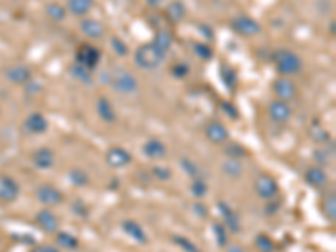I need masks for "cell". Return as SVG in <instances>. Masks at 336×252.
Instances as JSON below:
<instances>
[{
  "mask_svg": "<svg viewBox=\"0 0 336 252\" xmlns=\"http://www.w3.org/2000/svg\"><path fill=\"white\" fill-rule=\"evenodd\" d=\"M165 56H167L165 52H161L153 42H150V44H143L137 49L135 63H137L138 67L145 71H155L163 64Z\"/></svg>",
  "mask_w": 336,
  "mask_h": 252,
  "instance_id": "cell-1",
  "label": "cell"
},
{
  "mask_svg": "<svg viewBox=\"0 0 336 252\" xmlns=\"http://www.w3.org/2000/svg\"><path fill=\"white\" fill-rule=\"evenodd\" d=\"M109 84L119 94H135L139 89L138 79L130 71L123 69V67H115L111 71V74H109Z\"/></svg>",
  "mask_w": 336,
  "mask_h": 252,
  "instance_id": "cell-2",
  "label": "cell"
},
{
  "mask_svg": "<svg viewBox=\"0 0 336 252\" xmlns=\"http://www.w3.org/2000/svg\"><path fill=\"white\" fill-rule=\"evenodd\" d=\"M274 63L281 76H296L303 69V61L296 52L289 51V49H279L274 54Z\"/></svg>",
  "mask_w": 336,
  "mask_h": 252,
  "instance_id": "cell-3",
  "label": "cell"
},
{
  "mask_svg": "<svg viewBox=\"0 0 336 252\" xmlns=\"http://www.w3.org/2000/svg\"><path fill=\"white\" fill-rule=\"evenodd\" d=\"M99 59H101V52L98 47H94L91 44H81L76 52V61L78 64H81V66L88 67L89 71L93 69V67H96L98 64H99Z\"/></svg>",
  "mask_w": 336,
  "mask_h": 252,
  "instance_id": "cell-4",
  "label": "cell"
},
{
  "mask_svg": "<svg viewBox=\"0 0 336 252\" xmlns=\"http://www.w3.org/2000/svg\"><path fill=\"white\" fill-rule=\"evenodd\" d=\"M230 25H232V29L236 30L237 34H240V36H257L260 30H262L259 22L251 17H247V15L234 17Z\"/></svg>",
  "mask_w": 336,
  "mask_h": 252,
  "instance_id": "cell-5",
  "label": "cell"
},
{
  "mask_svg": "<svg viewBox=\"0 0 336 252\" xmlns=\"http://www.w3.org/2000/svg\"><path fill=\"white\" fill-rule=\"evenodd\" d=\"M273 89L276 93V96H277L281 101H291V99H294L297 96V89H296V84H294L291 79L288 78H279L276 79L274 84H273Z\"/></svg>",
  "mask_w": 336,
  "mask_h": 252,
  "instance_id": "cell-6",
  "label": "cell"
},
{
  "mask_svg": "<svg viewBox=\"0 0 336 252\" xmlns=\"http://www.w3.org/2000/svg\"><path fill=\"white\" fill-rule=\"evenodd\" d=\"M256 187V192L260 198H266V200H271L277 195V183L273 177L269 175H260L257 177V180L254 183Z\"/></svg>",
  "mask_w": 336,
  "mask_h": 252,
  "instance_id": "cell-7",
  "label": "cell"
},
{
  "mask_svg": "<svg viewBox=\"0 0 336 252\" xmlns=\"http://www.w3.org/2000/svg\"><path fill=\"white\" fill-rule=\"evenodd\" d=\"M267 113H269L271 120L276 121V123H286V121L291 118V108L289 105L286 101H281V99H276L269 105V109H267Z\"/></svg>",
  "mask_w": 336,
  "mask_h": 252,
  "instance_id": "cell-8",
  "label": "cell"
},
{
  "mask_svg": "<svg viewBox=\"0 0 336 252\" xmlns=\"http://www.w3.org/2000/svg\"><path fill=\"white\" fill-rule=\"evenodd\" d=\"M131 162V155L130 151H126L124 148H111L106 153V163L113 168H123Z\"/></svg>",
  "mask_w": 336,
  "mask_h": 252,
  "instance_id": "cell-9",
  "label": "cell"
},
{
  "mask_svg": "<svg viewBox=\"0 0 336 252\" xmlns=\"http://www.w3.org/2000/svg\"><path fill=\"white\" fill-rule=\"evenodd\" d=\"M37 198L42 202L44 205L51 207V205H58L62 202V195L58 189H54L52 185H42L37 189Z\"/></svg>",
  "mask_w": 336,
  "mask_h": 252,
  "instance_id": "cell-10",
  "label": "cell"
},
{
  "mask_svg": "<svg viewBox=\"0 0 336 252\" xmlns=\"http://www.w3.org/2000/svg\"><path fill=\"white\" fill-rule=\"evenodd\" d=\"M205 135L207 138H209L212 143H225V141L229 140V131L227 128H225L222 123H218V121H212V123L207 125L205 128Z\"/></svg>",
  "mask_w": 336,
  "mask_h": 252,
  "instance_id": "cell-11",
  "label": "cell"
},
{
  "mask_svg": "<svg viewBox=\"0 0 336 252\" xmlns=\"http://www.w3.org/2000/svg\"><path fill=\"white\" fill-rule=\"evenodd\" d=\"M81 30L89 39H101L104 36V25L96 19H82Z\"/></svg>",
  "mask_w": 336,
  "mask_h": 252,
  "instance_id": "cell-12",
  "label": "cell"
},
{
  "mask_svg": "<svg viewBox=\"0 0 336 252\" xmlns=\"http://www.w3.org/2000/svg\"><path fill=\"white\" fill-rule=\"evenodd\" d=\"M143 153L148 156V158L161 160V158H165V156H167V147H165L160 140L152 138V140H148L145 145H143Z\"/></svg>",
  "mask_w": 336,
  "mask_h": 252,
  "instance_id": "cell-13",
  "label": "cell"
},
{
  "mask_svg": "<svg viewBox=\"0 0 336 252\" xmlns=\"http://www.w3.org/2000/svg\"><path fill=\"white\" fill-rule=\"evenodd\" d=\"M96 109H98L99 118L104 121V123H115L116 121V111H115V108H113L111 101H109L106 96H101L99 99H98Z\"/></svg>",
  "mask_w": 336,
  "mask_h": 252,
  "instance_id": "cell-14",
  "label": "cell"
},
{
  "mask_svg": "<svg viewBox=\"0 0 336 252\" xmlns=\"http://www.w3.org/2000/svg\"><path fill=\"white\" fill-rule=\"evenodd\" d=\"M37 224H39V227L42 229V231H46L47 234L56 232L59 227L58 217H56L51 210H42V212L37 213Z\"/></svg>",
  "mask_w": 336,
  "mask_h": 252,
  "instance_id": "cell-15",
  "label": "cell"
},
{
  "mask_svg": "<svg viewBox=\"0 0 336 252\" xmlns=\"http://www.w3.org/2000/svg\"><path fill=\"white\" fill-rule=\"evenodd\" d=\"M25 126H27V129L31 133H36V135H39V133L47 131L49 123H47V120L40 113H32L31 116L27 118V121H25Z\"/></svg>",
  "mask_w": 336,
  "mask_h": 252,
  "instance_id": "cell-16",
  "label": "cell"
},
{
  "mask_svg": "<svg viewBox=\"0 0 336 252\" xmlns=\"http://www.w3.org/2000/svg\"><path fill=\"white\" fill-rule=\"evenodd\" d=\"M306 182L309 183V185L316 187V189H319V187H324L328 182V177L326 173L323 171V168L319 167H311L308 171H306Z\"/></svg>",
  "mask_w": 336,
  "mask_h": 252,
  "instance_id": "cell-17",
  "label": "cell"
},
{
  "mask_svg": "<svg viewBox=\"0 0 336 252\" xmlns=\"http://www.w3.org/2000/svg\"><path fill=\"white\" fill-rule=\"evenodd\" d=\"M54 162H56V156L49 148H40V150H37L36 155H34V163L39 168H42V170L52 168Z\"/></svg>",
  "mask_w": 336,
  "mask_h": 252,
  "instance_id": "cell-18",
  "label": "cell"
},
{
  "mask_svg": "<svg viewBox=\"0 0 336 252\" xmlns=\"http://www.w3.org/2000/svg\"><path fill=\"white\" fill-rule=\"evenodd\" d=\"M93 9V0H69L67 2V10L78 17H84L89 10Z\"/></svg>",
  "mask_w": 336,
  "mask_h": 252,
  "instance_id": "cell-19",
  "label": "cell"
},
{
  "mask_svg": "<svg viewBox=\"0 0 336 252\" xmlns=\"http://www.w3.org/2000/svg\"><path fill=\"white\" fill-rule=\"evenodd\" d=\"M123 231L126 232L131 239L137 240V242H146L145 231H143L141 225L137 224L135 220H124V222H123Z\"/></svg>",
  "mask_w": 336,
  "mask_h": 252,
  "instance_id": "cell-20",
  "label": "cell"
},
{
  "mask_svg": "<svg viewBox=\"0 0 336 252\" xmlns=\"http://www.w3.org/2000/svg\"><path fill=\"white\" fill-rule=\"evenodd\" d=\"M153 44L157 45L161 52H165V54H167V52L170 51V47H172V44H173L172 32H170V30H158V34L155 36Z\"/></svg>",
  "mask_w": 336,
  "mask_h": 252,
  "instance_id": "cell-21",
  "label": "cell"
},
{
  "mask_svg": "<svg viewBox=\"0 0 336 252\" xmlns=\"http://www.w3.org/2000/svg\"><path fill=\"white\" fill-rule=\"evenodd\" d=\"M46 14H47V17L51 19V21L62 22L64 19H66V15H67V10H66V7L61 5V3L51 2V3H47V7H46Z\"/></svg>",
  "mask_w": 336,
  "mask_h": 252,
  "instance_id": "cell-22",
  "label": "cell"
},
{
  "mask_svg": "<svg viewBox=\"0 0 336 252\" xmlns=\"http://www.w3.org/2000/svg\"><path fill=\"white\" fill-rule=\"evenodd\" d=\"M222 171L230 178H239L242 175V165L236 158H230L227 162L222 163Z\"/></svg>",
  "mask_w": 336,
  "mask_h": 252,
  "instance_id": "cell-23",
  "label": "cell"
},
{
  "mask_svg": "<svg viewBox=\"0 0 336 252\" xmlns=\"http://www.w3.org/2000/svg\"><path fill=\"white\" fill-rule=\"evenodd\" d=\"M71 74H73V78H76L78 81H81L84 84H91L93 83L91 71H89L88 67L81 66V64H76V66L71 67Z\"/></svg>",
  "mask_w": 336,
  "mask_h": 252,
  "instance_id": "cell-24",
  "label": "cell"
},
{
  "mask_svg": "<svg viewBox=\"0 0 336 252\" xmlns=\"http://www.w3.org/2000/svg\"><path fill=\"white\" fill-rule=\"evenodd\" d=\"M58 244L61 247H64V249H69V251L78 249V246H79L78 239L74 237L73 234H69V232H59V234H58Z\"/></svg>",
  "mask_w": 336,
  "mask_h": 252,
  "instance_id": "cell-25",
  "label": "cell"
},
{
  "mask_svg": "<svg viewBox=\"0 0 336 252\" xmlns=\"http://www.w3.org/2000/svg\"><path fill=\"white\" fill-rule=\"evenodd\" d=\"M69 178H71V183L76 187H84L89 183V175L86 173L82 168H74V170H71Z\"/></svg>",
  "mask_w": 336,
  "mask_h": 252,
  "instance_id": "cell-26",
  "label": "cell"
},
{
  "mask_svg": "<svg viewBox=\"0 0 336 252\" xmlns=\"http://www.w3.org/2000/svg\"><path fill=\"white\" fill-rule=\"evenodd\" d=\"M167 14H168V17L172 19L173 22L182 21L183 15H185V5H183L182 2H173V3H170L168 9H167Z\"/></svg>",
  "mask_w": 336,
  "mask_h": 252,
  "instance_id": "cell-27",
  "label": "cell"
},
{
  "mask_svg": "<svg viewBox=\"0 0 336 252\" xmlns=\"http://www.w3.org/2000/svg\"><path fill=\"white\" fill-rule=\"evenodd\" d=\"M9 76H10V79L16 83H25L31 78V69H27V67H24V66H17V67H14L12 71H9Z\"/></svg>",
  "mask_w": 336,
  "mask_h": 252,
  "instance_id": "cell-28",
  "label": "cell"
},
{
  "mask_svg": "<svg viewBox=\"0 0 336 252\" xmlns=\"http://www.w3.org/2000/svg\"><path fill=\"white\" fill-rule=\"evenodd\" d=\"M194 52L202 61H209V59H212V56H214L210 45L209 44H202V42H195V44H194Z\"/></svg>",
  "mask_w": 336,
  "mask_h": 252,
  "instance_id": "cell-29",
  "label": "cell"
},
{
  "mask_svg": "<svg viewBox=\"0 0 336 252\" xmlns=\"http://www.w3.org/2000/svg\"><path fill=\"white\" fill-rule=\"evenodd\" d=\"M218 207H220L222 215H224L225 222L230 225V229H232V231H237V229H239V222H237V217L232 213V210H230L225 204H220Z\"/></svg>",
  "mask_w": 336,
  "mask_h": 252,
  "instance_id": "cell-30",
  "label": "cell"
},
{
  "mask_svg": "<svg viewBox=\"0 0 336 252\" xmlns=\"http://www.w3.org/2000/svg\"><path fill=\"white\" fill-rule=\"evenodd\" d=\"M256 244H257L260 252H274V249H276L273 240L267 237V235H264V234H260L259 237L256 239Z\"/></svg>",
  "mask_w": 336,
  "mask_h": 252,
  "instance_id": "cell-31",
  "label": "cell"
},
{
  "mask_svg": "<svg viewBox=\"0 0 336 252\" xmlns=\"http://www.w3.org/2000/svg\"><path fill=\"white\" fill-rule=\"evenodd\" d=\"M207 192H209V187H207L205 180H202V178H195L194 183H192V193L200 198V197L205 195Z\"/></svg>",
  "mask_w": 336,
  "mask_h": 252,
  "instance_id": "cell-32",
  "label": "cell"
},
{
  "mask_svg": "<svg viewBox=\"0 0 336 252\" xmlns=\"http://www.w3.org/2000/svg\"><path fill=\"white\" fill-rule=\"evenodd\" d=\"M324 212H326V217L328 220H333L336 219V198L335 195H330L326 198V202H324Z\"/></svg>",
  "mask_w": 336,
  "mask_h": 252,
  "instance_id": "cell-33",
  "label": "cell"
},
{
  "mask_svg": "<svg viewBox=\"0 0 336 252\" xmlns=\"http://www.w3.org/2000/svg\"><path fill=\"white\" fill-rule=\"evenodd\" d=\"M111 49H113V52H115V54H118L121 57L128 54V45L124 44L119 37H111Z\"/></svg>",
  "mask_w": 336,
  "mask_h": 252,
  "instance_id": "cell-34",
  "label": "cell"
},
{
  "mask_svg": "<svg viewBox=\"0 0 336 252\" xmlns=\"http://www.w3.org/2000/svg\"><path fill=\"white\" fill-rule=\"evenodd\" d=\"M153 175H155V178L160 180V182H167L172 178V171H170V168H167V167H155Z\"/></svg>",
  "mask_w": 336,
  "mask_h": 252,
  "instance_id": "cell-35",
  "label": "cell"
},
{
  "mask_svg": "<svg viewBox=\"0 0 336 252\" xmlns=\"http://www.w3.org/2000/svg\"><path fill=\"white\" fill-rule=\"evenodd\" d=\"M311 135H313V138H315V141H326L328 138V133L324 131L321 126H313L311 128Z\"/></svg>",
  "mask_w": 336,
  "mask_h": 252,
  "instance_id": "cell-36",
  "label": "cell"
},
{
  "mask_svg": "<svg viewBox=\"0 0 336 252\" xmlns=\"http://www.w3.org/2000/svg\"><path fill=\"white\" fill-rule=\"evenodd\" d=\"M182 167H183V170L187 171L188 175H190V177H195V175L198 173V168H197V165H194V163L190 162V160H182Z\"/></svg>",
  "mask_w": 336,
  "mask_h": 252,
  "instance_id": "cell-37",
  "label": "cell"
},
{
  "mask_svg": "<svg viewBox=\"0 0 336 252\" xmlns=\"http://www.w3.org/2000/svg\"><path fill=\"white\" fill-rule=\"evenodd\" d=\"M172 72L177 76V78H185V76H187V72H188V67L185 66V64H177V66H173Z\"/></svg>",
  "mask_w": 336,
  "mask_h": 252,
  "instance_id": "cell-38",
  "label": "cell"
},
{
  "mask_svg": "<svg viewBox=\"0 0 336 252\" xmlns=\"http://www.w3.org/2000/svg\"><path fill=\"white\" fill-rule=\"evenodd\" d=\"M175 240L180 244V246H183V249L187 251V252H198V251H197V247H195L192 242H188L187 239H183V237H182V239H180V237H175Z\"/></svg>",
  "mask_w": 336,
  "mask_h": 252,
  "instance_id": "cell-39",
  "label": "cell"
},
{
  "mask_svg": "<svg viewBox=\"0 0 336 252\" xmlns=\"http://www.w3.org/2000/svg\"><path fill=\"white\" fill-rule=\"evenodd\" d=\"M215 232H217V240L220 246H225V242H227V237H225V231L222 225H215Z\"/></svg>",
  "mask_w": 336,
  "mask_h": 252,
  "instance_id": "cell-40",
  "label": "cell"
},
{
  "mask_svg": "<svg viewBox=\"0 0 336 252\" xmlns=\"http://www.w3.org/2000/svg\"><path fill=\"white\" fill-rule=\"evenodd\" d=\"M32 252H59V251L54 246H40V247H36Z\"/></svg>",
  "mask_w": 336,
  "mask_h": 252,
  "instance_id": "cell-41",
  "label": "cell"
},
{
  "mask_svg": "<svg viewBox=\"0 0 336 252\" xmlns=\"http://www.w3.org/2000/svg\"><path fill=\"white\" fill-rule=\"evenodd\" d=\"M229 252H244V251L240 249V247H230Z\"/></svg>",
  "mask_w": 336,
  "mask_h": 252,
  "instance_id": "cell-42",
  "label": "cell"
}]
</instances>
